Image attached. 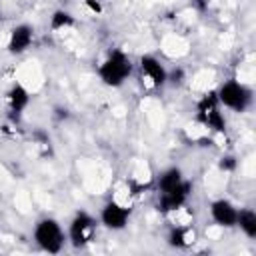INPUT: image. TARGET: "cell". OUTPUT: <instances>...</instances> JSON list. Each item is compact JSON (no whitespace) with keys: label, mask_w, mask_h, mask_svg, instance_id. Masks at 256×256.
<instances>
[{"label":"cell","mask_w":256,"mask_h":256,"mask_svg":"<svg viewBox=\"0 0 256 256\" xmlns=\"http://www.w3.org/2000/svg\"><path fill=\"white\" fill-rule=\"evenodd\" d=\"M188 192H190V184L188 182H180L174 190H170V192H164L162 194V200H160V208L164 210V212H170V210H176L184 200H186V196H188Z\"/></svg>","instance_id":"6"},{"label":"cell","mask_w":256,"mask_h":256,"mask_svg":"<svg viewBox=\"0 0 256 256\" xmlns=\"http://www.w3.org/2000/svg\"><path fill=\"white\" fill-rule=\"evenodd\" d=\"M142 72L152 80L154 86H160V84L166 80L164 68H162L154 58H150V56H144V58H142Z\"/></svg>","instance_id":"9"},{"label":"cell","mask_w":256,"mask_h":256,"mask_svg":"<svg viewBox=\"0 0 256 256\" xmlns=\"http://www.w3.org/2000/svg\"><path fill=\"white\" fill-rule=\"evenodd\" d=\"M86 4H88L94 12H100V4H98V2H94V0H86Z\"/></svg>","instance_id":"17"},{"label":"cell","mask_w":256,"mask_h":256,"mask_svg":"<svg viewBox=\"0 0 256 256\" xmlns=\"http://www.w3.org/2000/svg\"><path fill=\"white\" fill-rule=\"evenodd\" d=\"M180 78H182V70L172 72V80H174V82H180Z\"/></svg>","instance_id":"18"},{"label":"cell","mask_w":256,"mask_h":256,"mask_svg":"<svg viewBox=\"0 0 256 256\" xmlns=\"http://www.w3.org/2000/svg\"><path fill=\"white\" fill-rule=\"evenodd\" d=\"M130 74V60L122 54V52H112V56L102 64L100 68V76L106 84L118 86L122 84V80Z\"/></svg>","instance_id":"1"},{"label":"cell","mask_w":256,"mask_h":256,"mask_svg":"<svg viewBox=\"0 0 256 256\" xmlns=\"http://www.w3.org/2000/svg\"><path fill=\"white\" fill-rule=\"evenodd\" d=\"M126 218H128V212L126 208L118 206V204H106V208L102 210V222L108 226V228H122L126 224Z\"/></svg>","instance_id":"8"},{"label":"cell","mask_w":256,"mask_h":256,"mask_svg":"<svg viewBox=\"0 0 256 256\" xmlns=\"http://www.w3.org/2000/svg\"><path fill=\"white\" fill-rule=\"evenodd\" d=\"M236 222L240 224V228H242L250 238L256 236V214H254L252 210H242V212L236 216Z\"/></svg>","instance_id":"11"},{"label":"cell","mask_w":256,"mask_h":256,"mask_svg":"<svg viewBox=\"0 0 256 256\" xmlns=\"http://www.w3.org/2000/svg\"><path fill=\"white\" fill-rule=\"evenodd\" d=\"M194 4H196L200 10H204V8H206V0H194Z\"/></svg>","instance_id":"19"},{"label":"cell","mask_w":256,"mask_h":256,"mask_svg":"<svg viewBox=\"0 0 256 256\" xmlns=\"http://www.w3.org/2000/svg\"><path fill=\"white\" fill-rule=\"evenodd\" d=\"M212 216H214V220H216L218 224H222V226H232V224H236L238 212L234 210V206H232L230 202L218 200V202L212 204Z\"/></svg>","instance_id":"7"},{"label":"cell","mask_w":256,"mask_h":256,"mask_svg":"<svg viewBox=\"0 0 256 256\" xmlns=\"http://www.w3.org/2000/svg\"><path fill=\"white\" fill-rule=\"evenodd\" d=\"M66 24H72V16L68 12H56L52 16V28H62Z\"/></svg>","instance_id":"14"},{"label":"cell","mask_w":256,"mask_h":256,"mask_svg":"<svg viewBox=\"0 0 256 256\" xmlns=\"http://www.w3.org/2000/svg\"><path fill=\"white\" fill-rule=\"evenodd\" d=\"M180 182H182V178H180V170L172 168V170H168V172L160 178V188H162V192H170V190H174Z\"/></svg>","instance_id":"13"},{"label":"cell","mask_w":256,"mask_h":256,"mask_svg":"<svg viewBox=\"0 0 256 256\" xmlns=\"http://www.w3.org/2000/svg\"><path fill=\"white\" fill-rule=\"evenodd\" d=\"M92 230H94V220H92L88 214L80 212V214L74 218L72 226H70L72 244H74V246H84V244L92 238Z\"/></svg>","instance_id":"5"},{"label":"cell","mask_w":256,"mask_h":256,"mask_svg":"<svg viewBox=\"0 0 256 256\" xmlns=\"http://www.w3.org/2000/svg\"><path fill=\"white\" fill-rule=\"evenodd\" d=\"M220 100H222L226 106L234 108V110H244L246 104H248V100H250V94H248V90H246L244 86H240L238 82H228V84H224L222 90H220Z\"/></svg>","instance_id":"3"},{"label":"cell","mask_w":256,"mask_h":256,"mask_svg":"<svg viewBox=\"0 0 256 256\" xmlns=\"http://www.w3.org/2000/svg\"><path fill=\"white\" fill-rule=\"evenodd\" d=\"M32 42V30L28 26H18L14 28L12 32V38H10V50L12 52H22L30 46Z\"/></svg>","instance_id":"10"},{"label":"cell","mask_w":256,"mask_h":256,"mask_svg":"<svg viewBox=\"0 0 256 256\" xmlns=\"http://www.w3.org/2000/svg\"><path fill=\"white\" fill-rule=\"evenodd\" d=\"M170 244L172 246H184L186 244V232L182 228H174L170 234Z\"/></svg>","instance_id":"15"},{"label":"cell","mask_w":256,"mask_h":256,"mask_svg":"<svg viewBox=\"0 0 256 256\" xmlns=\"http://www.w3.org/2000/svg\"><path fill=\"white\" fill-rule=\"evenodd\" d=\"M198 112H200V120H204L210 128L222 132L226 128V122L222 118V114L218 112L216 108V96L214 94H208L200 104H198Z\"/></svg>","instance_id":"4"},{"label":"cell","mask_w":256,"mask_h":256,"mask_svg":"<svg viewBox=\"0 0 256 256\" xmlns=\"http://www.w3.org/2000/svg\"><path fill=\"white\" fill-rule=\"evenodd\" d=\"M26 104H28V94H26V90H24L22 86H14L12 92H10V106H12V112H16V116H18V112H20Z\"/></svg>","instance_id":"12"},{"label":"cell","mask_w":256,"mask_h":256,"mask_svg":"<svg viewBox=\"0 0 256 256\" xmlns=\"http://www.w3.org/2000/svg\"><path fill=\"white\" fill-rule=\"evenodd\" d=\"M36 240L38 244L48 252H58L62 248V232L60 226L54 220H42L36 228Z\"/></svg>","instance_id":"2"},{"label":"cell","mask_w":256,"mask_h":256,"mask_svg":"<svg viewBox=\"0 0 256 256\" xmlns=\"http://www.w3.org/2000/svg\"><path fill=\"white\" fill-rule=\"evenodd\" d=\"M220 168L222 170H232L234 168V158H222V162H220Z\"/></svg>","instance_id":"16"}]
</instances>
